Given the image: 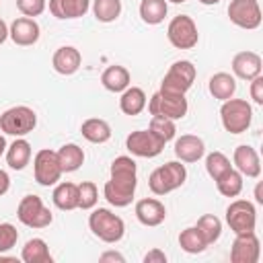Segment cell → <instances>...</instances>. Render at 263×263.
<instances>
[{
  "label": "cell",
  "instance_id": "9c48e42d",
  "mask_svg": "<svg viewBox=\"0 0 263 263\" xmlns=\"http://www.w3.org/2000/svg\"><path fill=\"white\" fill-rule=\"evenodd\" d=\"M166 37H168L173 47H177V49H191L199 41L197 25H195V21L191 16L177 14L168 23V27H166Z\"/></svg>",
  "mask_w": 263,
  "mask_h": 263
},
{
  "label": "cell",
  "instance_id": "e0dca14e",
  "mask_svg": "<svg viewBox=\"0 0 263 263\" xmlns=\"http://www.w3.org/2000/svg\"><path fill=\"white\" fill-rule=\"evenodd\" d=\"M232 162H234L236 171L242 177L257 179L261 175V158H259V154H257V150L253 146H247V144L236 146L234 154H232Z\"/></svg>",
  "mask_w": 263,
  "mask_h": 263
},
{
  "label": "cell",
  "instance_id": "4316f807",
  "mask_svg": "<svg viewBox=\"0 0 263 263\" xmlns=\"http://www.w3.org/2000/svg\"><path fill=\"white\" fill-rule=\"evenodd\" d=\"M6 164L12 171H23L29 160H31V144L25 138H16L8 148H6Z\"/></svg>",
  "mask_w": 263,
  "mask_h": 263
},
{
  "label": "cell",
  "instance_id": "8d00e7d4",
  "mask_svg": "<svg viewBox=\"0 0 263 263\" xmlns=\"http://www.w3.org/2000/svg\"><path fill=\"white\" fill-rule=\"evenodd\" d=\"M99 201V189L92 181H82L78 185V208L80 210H92Z\"/></svg>",
  "mask_w": 263,
  "mask_h": 263
},
{
  "label": "cell",
  "instance_id": "74e56055",
  "mask_svg": "<svg viewBox=\"0 0 263 263\" xmlns=\"http://www.w3.org/2000/svg\"><path fill=\"white\" fill-rule=\"evenodd\" d=\"M18 240V230L8 224V222H0V253L10 251Z\"/></svg>",
  "mask_w": 263,
  "mask_h": 263
},
{
  "label": "cell",
  "instance_id": "f6af8a7d",
  "mask_svg": "<svg viewBox=\"0 0 263 263\" xmlns=\"http://www.w3.org/2000/svg\"><path fill=\"white\" fill-rule=\"evenodd\" d=\"M255 199H257V203H263V193H261V183L255 187Z\"/></svg>",
  "mask_w": 263,
  "mask_h": 263
},
{
  "label": "cell",
  "instance_id": "ffe728a7",
  "mask_svg": "<svg viewBox=\"0 0 263 263\" xmlns=\"http://www.w3.org/2000/svg\"><path fill=\"white\" fill-rule=\"evenodd\" d=\"M205 154V144L199 136L183 134L175 140V156L181 162H197Z\"/></svg>",
  "mask_w": 263,
  "mask_h": 263
},
{
  "label": "cell",
  "instance_id": "ac0fdd59",
  "mask_svg": "<svg viewBox=\"0 0 263 263\" xmlns=\"http://www.w3.org/2000/svg\"><path fill=\"white\" fill-rule=\"evenodd\" d=\"M51 66L58 74L62 76H72L80 70L82 66V53L74 47V45H62L55 49L53 58H51Z\"/></svg>",
  "mask_w": 263,
  "mask_h": 263
},
{
  "label": "cell",
  "instance_id": "f1b7e54d",
  "mask_svg": "<svg viewBox=\"0 0 263 263\" xmlns=\"http://www.w3.org/2000/svg\"><path fill=\"white\" fill-rule=\"evenodd\" d=\"M55 154H58V162L62 166V173H74L84 162V150L78 144H64Z\"/></svg>",
  "mask_w": 263,
  "mask_h": 263
},
{
  "label": "cell",
  "instance_id": "277c9868",
  "mask_svg": "<svg viewBox=\"0 0 263 263\" xmlns=\"http://www.w3.org/2000/svg\"><path fill=\"white\" fill-rule=\"evenodd\" d=\"M220 119L228 134H242L253 121V107L245 99H226L220 107Z\"/></svg>",
  "mask_w": 263,
  "mask_h": 263
},
{
  "label": "cell",
  "instance_id": "d6a6232c",
  "mask_svg": "<svg viewBox=\"0 0 263 263\" xmlns=\"http://www.w3.org/2000/svg\"><path fill=\"white\" fill-rule=\"evenodd\" d=\"M92 14L99 23H113L121 14V0H95Z\"/></svg>",
  "mask_w": 263,
  "mask_h": 263
},
{
  "label": "cell",
  "instance_id": "ee69618b",
  "mask_svg": "<svg viewBox=\"0 0 263 263\" xmlns=\"http://www.w3.org/2000/svg\"><path fill=\"white\" fill-rule=\"evenodd\" d=\"M6 39H8V25L0 18V45H2Z\"/></svg>",
  "mask_w": 263,
  "mask_h": 263
},
{
  "label": "cell",
  "instance_id": "52a82bcc",
  "mask_svg": "<svg viewBox=\"0 0 263 263\" xmlns=\"http://www.w3.org/2000/svg\"><path fill=\"white\" fill-rule=\"evenodd\" d=\"M150 115H162L168 117L173 121L183 119L187 115V99L185 95H177V92H166V90H158L150 97V101L146 103Z\"/></svg>",
  "mask_w": 263,
  "mask_h": 263
},
{
  "label": "cell",
  "instance_id": "d6986e66",
  "mask_svg": "<svg viewBox=\"0 0 263 263\" xmlns=\"http://www.w3.org/2000/svg\"><path fill=\"white\" fill-rule=\"evenodd\" d=\"M136 218L144 226H160L166 220V208L154 197H144L136 203Z\"/></svg>",
  "mask_w": 263,
  "mask_h": 263
},
{
  "label": "cell",
  "instance_id": "7a4b0ae2",
  "mask_svg": "<svg viewBox=\"0 0 263 263\" xmlns=\"http://www.w3.org/2000/svg\"><path fill=\"white\" fill-rule=\"evenodd\" d=\"M88 228L99 240H103L107 245L119 242L123 238V234H125L123 220L117 214H113L111 210H107V208L92 210V214L88 216Z\"/></svg>",
  "mask_w": 263,
  "mask_h": 263
},
{
  "label": "cell",
  "instance_id": "603a6c76",
  "mask_svg": "<svg viewBox=\"0 0 263 263\" xmlns=\"http://www.w3.org/2000/svg\"><path fill=\"white\" fill-rule=\"evenodd\" d=\"M146 103H148L146 92L140 86H127L119 97V109H121V113H125L129 117L140 115L146 109Z\"/></svg>",
  "mask_w": 263,
  "mask_h": 263
},
{
  "label": "cell",
  "instance_id": "f35d334b",
  "mask_svg": "<svg viewBox=\"0 0 263 263\" xmlns=\"http://www.w3.org/2000/svg\"><path fill=\"white\" fill-rule=\"evenodd\" d=\"M47 6V0H16V8L23 16H29V18H35L39 14H43Z\"/></svg>",
  "mask_w": 263,
  "mask_h": 263
},
{
  "label": "cell",
  "instance_id": "4fadbf2b",
  "mask_svg": "<svg viewBox=\"0 0 263 263\" xmlns=\"http://www.w3.org/2000/svg\"><path fill=\"white\" fill-rule=\"evenodd\" d=\"M125 148L140 158H154L164 150V142L158 140L150 129H136L125 138Z\"/></svg>",
  "mask_w": 263,
  "mask_h": 263
},
{
  "label": "cell",
  "instance_id": "b9f144b4",
  "mask_svg": "<svg viewBox=\"0 0 263 263\" xmlns=\"http://www.w3.org/2000/svg\"><path fill=\"white\" fill-rule=\"evenodd\" d=\"M99 259H101V261H119V263L125 261V257H123L121 253H117V251H107V253H103Z\"/></svg>",
  "mask_w": 263,
  "mask_h": 263
},
{
  "label": "cell",
  "instance_id": "44dd1931",
  "mask_svg": "<svg viewBox=\"0 0 263 263\" xmlns=\"http://www.w3.org/2000/svg\"><path fill=\"white\" fill-rule=\"evenodd\" d=\"M90 0H49V12L60 18H80L88 12Z\"/></svg>",
  "mask_w": 263,
  "mask_h": 263
},
{
  "label": "cell",
  "instance_id": "8fae6325",
  "mask_svg": "<svg viewBox=\"0 0 263 263\" xmlns=\"http://www.w3.org/2000/svg\"><path fill=\"white\" fill-rule=\"evenodd\" d=\"M33 175L41 187L55 185L62 177V166L58 162V154L49 148H41L33 158Z\"/></svg>",
  "mask_w": 263,
  "mask_h": 263
},
{
  "label": "cell",
  "instance_id": "60d3db41",
  "mask_svg": "<svg viewBox=\"0 0 263 263\" xmlns=\"http://www.w3.org/2000/svg\"><path fill=\"white\" fill-rule=\"evenodd\" d=\"M144 263H166V255L160 249H152L144 255Z\"/></svg>",
  "mask_w": 263,
  "mask_h": 263
},
{
  "label": "cell",
  "instance_id": "ba28073f",
  "mask_svg": "<svg viewBox=\"0 0 263 263\" xmlns=\"http://www.w3.org/2000/svg\"><path fill=\"white\" fill-rule=\"evenodd\" d=\"M195 76H197L195 66H193L189 60H179V62H175V64L168 68V72L164 74V78H162V82H160V90L185 95V92L193 86Z\"/></svg>",
  "mask_w": 263,
  "mask_h": 263
},
{
  "label": "cell",
  "instance_id": "8992f818",
  "mask_svg": "<svg viewBox=\"0 0 263 263\" xmlns=\"http://www.w3.org/2000/svg\"><path fill=\"white\" fill-rule=\"evenodd\" d=\"M16 218H18L21 224L39 230V228H47L51 224L53 214L49 212V208L43 203V199L39 195H25L18 201Z\"/></svg>",
  "mask_w": 263,
  "mask_h": 263
},
{
  "label": "cell",
  "instance_id": "d590c367",
  "mask_svg": "<svg viewBox=\"0 0 263 263\" xmlns=\"http://www.w3.org/2000/svg\"><path fill=\"white\" fill-rule=\"evenodd\" d=\"M228 168H232V164H230V158L224 154V152H220V150H214V152H210L208 156H205V171H208V175L216 181L220 175H224Z\"/></svg>",
  "mask_w": 263,
  "mask_h": 263
},
{
  "label": "cell",
  "instance_id": "7c38bea8",
  "mask_svg": "<svg viewBox=\"0 0 263 263\" xmlns=\"http://www.w3.org/2000/svg\"><path fill=\"white\" fill-rule=\"evenodd\" d=\"M228 18L232 25L253 31L261 25V6L257 0H232L228 6Z\"/></svg>",
  "mask_w": 263,
  "mask_h": 263
},
{
  "label": "cell",
  "instance_id": "bcb514c9",
  "mask_svg": "<svg viewBox=\"0 0 263 263\" xmlns=\"http://www.w3.org/2000/svg\"><path fill=\"white\" fill-rule=\"evenodd\" d=\"M6 148H8V144H6V138H4L2 134H0V156H2L4 152H6Z\"/></svg>",
  "mask_w": 263,
  "mask_h": 263
},
{
  "label": "cell",
  "instance_id": "6da1fadb",
  "mask_svg": "<svg viewBox=\"0 0 263 263\" xmlns=\"http://www.w3.org/2000/svg\"><path fill=\"white\" fill-rule=\"evenodd\" d=\"M111 177L103 187L105 199L115 208H125L134 201V193L138 187L136 177V160L132 156H117L111 162Z\"/></svg>",
  "mask_w": 263,
  "mask_h": 263
},
{
  "label": "cell",
  "instance_id": "836d02e7",
  "mask_svg": "<svg viewBox=\"0 0 263 263\" xmlns=\"http://www.w3.org/2000/svg\"><path fill=\"white\" fill-rule=\"evenodd\" d=\"M195 226H197V230L201 232V236L205 238L208 245L216 242L220 238V234H222V222H220V218L216 214H203V216H199Z\"/></svg>",
  "mask_w": 263,
  "mask_h": 263
},
{
  "label": "cell",
  "instance_id": "30bf717a",
  "mask_svg": "<svg viewBox=\"0 0 263 263\" xmlns=\"http://www.w3.org/2000/svg\"><path fill=\"white\" fill-rule=\"evenodd\" d=\"M226 224L234 234L242 232H255L257 226V210L247 199H234L226 208Z\"/></svg>",
  "mask_w": 263,
  "mask_h": 263
},
{
  "label": "cell",
  "instance_id": "9a60e30c",
  "mask_svg": "<svg viewBox=\"0 0 263 263\" xmlns=\"http://www.w3.org/2000/svg\"><path fill=\"white\" fill-rule=\"evenodd\" d=\"M39 35H41V29L37 25L35 18H29V16H18L10 23L8 27V37L21 45V47H29L33 43L39 41Z\"/></svg>",
  "mask_w": 263,
  "mask_h": 263
},
{
  "label": "cell",
  "instance_id": "7dc6e473",
  "mask_svg": "<svg viewBox=\"0 0 263 263\" xmlns=\"http://www.w3.org/2000/svg\"><path fill=\"white\" fill-rule=\"evenodd\" d=\"M201 4H205V6H212V4H218L220 0H199Z\"/></svg>",
  "mask_w": 263,
  "mask_h": 263
},
{
  "label": "cell",
  "instance_id": "e575fe53",
  "mask_svg": "<svg viewBox=\"0 0 263 263\" xmlns=\"http://www.w3.org/2000/svg\"><path fill=\"white\" fill-rule=\"evenodd\" d=\"M148 129H150L158 140H162L164 144H166V142H171V140L175 138V134H177L175 121H173V119H168V117H162V115H152Z\"/></svg>",
  "mask_w": 263,
  "mask_h": 263
},
{
  "label": "cell",
  "instance_id": "83f0119b",
  "mask_svg": "<svg viewBox=\"0 0 263 263\" xmlns=\"http://www.w3.org/2000/svg\"><path fill=\"white\" fill-rule=\"evenodd\" d=\"M21 259L25 263H51L53 257L43 238H29L21 251Z\"/></svg>",
  "mask_w": 263,
  "mask_h": 263
},
{
  "label": "cell",
  "instance_id": "4dcf8cb0",
  "mask_svg": "<svg viewBox=\"0 0 263 263\" xmlns=\"http://www.w3.org/2000/svg\"><path fill=\"white\" fill-rule=\"evenodd\" d=\"M216 187H218L220 195H224V197H236L242 191V175L236 168H228L224 175H220L216 179Z\"/></svg>",
  "mask_w": 263,
  "mask_h": 263
},
{
  "label": "cell",
  "instance_id": "3957f363",
  "mask_svg": "<svg viewBox=\"0 0 263 263\" xmlns=\"http://www.w3.org/2000/svg\"><path fill=\"white\" fill-rule=\"evenodd\" d=\"M187 179V168L179 160L164 162L162 166L154 168L148 177V187L154 195H166L175 189H179Z\"/></svg>",
  "mask_w": 263,
  "mask_h": 263
},
{
  "label": "cell",
  "instance_id": "ab89813d",
  "mask_svg": "<svg viewBox=\"0 0 263 263\" xmlns=\"http://www.w3.org/2000/svg\"><path fill=\"white\" fill-rule=\"evenodd\" d=\"M251 99L255 105H263V76L261 74L251 80Z\"/></svg>",
  "mask_w": 263,
  "mask_h": 263
},
{
  "label": "cell",
  "instance_id": "d4e9b609",
  "mask_svg": "<svg viewBox=\"0 0 263 263\" xmlns=\"http://www.w3.org/2000/svg\"><path fill=\"white\" fill-rule=\"evenodd\" d=\"M80 134L90 144H105L111 138V125L101 117H90V119L82 121Z\"/></svg>",
  "mask_w": 263,
  "mask_h": 263
},
{
  "label": "cell",
  "instance_id": "c3c4849f",
  "mask_svg": "<svg viewBox=\"0 0 263 263\" xmlns=\"http://www.w3.org/2000/svg\"><path fill=\"white\" fill-rule=\"evenodd\" d=\"M171 2H175V4H183V2H187V0H171Z\"/></svg>",
  "mask_w": 263,
  "mask_h": 263
},
{
  "label": "cell",
  "instance_id": "7bdbcfd3",
  "mask_svg": "<svg viewBox=\"0 0 263 263\" xmlns=\"http://www.w3.org/2000/svg\"><path fill=\"white\" fill-rule=\"evenodd\" d=\"M8 189H10V177H8V173H6V171H2V168H0V197H2Z\"/></svg>",
  "mask_w": 263,
  "mask_h": 263
},
{
  "label": "cell",
  "instance_id": "1f68e13d",
  "mask_svg": "<svg viewBox=\"0 0 263 263\" xmlns=\"http://www.w3.org/2000/svg\"><path fill=\"white\" fill-rule=\"evenodd\" d=\"M179 247L185 253H189V255H197V253H203L208 249V242L201 236V232L197 230V226H189V228L181 230V234H179Z\"/></svg>",
  "mask_w": 263,
  "mask_h": 263
},
{
  "label": "cell",
  "instance_id": "5bb4252c",
  "mask_svg": "<svg viewBox=\"0 0 263 263\" xmlns=\"http://www.w3.org/2000/svg\"><path fill=\"white\" fill-rule=\"evenodd\" d=\"M261 257V242L255 232L234 234V242L230 249L232 263H257Z\"/></svg>",
  "mask_w": 263,
  "mask_h": 263
},
{
  "label": "cell",
  "instance_id": "5b68a950",
  "mask_svg": "<svg viewBox=\"0 0 263 263\" xmlns=\"http://www.w3.org/2000/svg\"><path fill=\"white\" fill-rule=\"evenodd\" d=\"M35 125H37V113L27 105L10 107L0 115V129L6 136L23 138V136L31 134L35 129Z\"/></svg>",
  "mask_w": 263,
  "mask_h": 263
},
{
  "label": "cell",
  "instance_id": "484cf974",
  "mask_svg": "<svg viewBox=\"0 0 263 263\" xmlns=\"http://www.w3.org/2000/svg\"><path fill=\"white\" fill-rule=\"evenodd\" d=\"M51 199H53V205L58 210H64V212L76 210L78 208V185L70 183V181L58 183L53 193H51Z\"/></svg>",
  "mask_w": 263,
  "mask_h": 263
},
{
  "label": "cell",
  "instance_id": "2e32d148",
  "mask_svg": "<svg viewBox=\"0 0 263 263\" xmlns=\"http://www.w3.org/2000/svg\"><path fill=\"white\" fill-rule=\"evenodd\" d=\"M263 70V60L255 51H238L232 58V76L251 82Z\"/></svg>",
  "mask_w": 263,
  "mask_h": 263
},
{
  "label": "cell",
  "instance_id": "cb8c5ba5",
  "mask_svg": "<svg viewBox=\"0 0 263 263\" xmlns=\"http://www.w3.org/2000/svg\"><path fill=\"white\" fill-rule=\"evenodd\" d=\"M208 90L218 101L232 99L234 92H236V78L228 72H216L208 82Z\"/></svg>",
  "mask_w": 263,
  "mask_h": 263
},
{
  "label": "cell",
  "instance_id": "7402d4cb",
  "mask_svg": "<svg viewBox=\"0 0 263 263\" xmlns=\"http://www.w3.org/2000/svg\"><path fill=\"white\" fill-rule=\"evenodd\" d=\"M101 82L103 86L109 90V92H123L129 82H132V76H129V70L125 66H119V64H113L109 66L103 74H101Z\"/></svg>",
  "mask_w": 263,
  "mask_h": 263
},
{
  "label": "cell",
  "instance_id": "f546056e",
  "mask_svg": "<svg viewBox=\"0 0 263 263\" xmlns=\"http://www.w3.org/2000/svg\"><path fill=\"white\" fill-rule=\"evenodd\" d=\"M168 12L166 0H142L140 2V16L146 25H160Z\"/></svg>",
  "mask_w": 263,
  "mask_h": 263
}]
</instances>
